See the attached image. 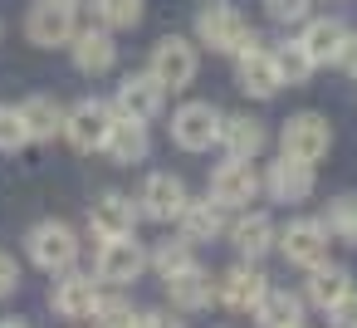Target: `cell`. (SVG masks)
<instances>
[{
	"mask_svg": "<svg viewBox=\"0 0 357 328\" xmlns=\"http://www.w3.org/2000/svg\"><path fill=\"white\" fill-rule=\"evenodd\" d=\"M264 186H269V196H274V201L298 206V201H308V196H313V167H308V162H294V157H279V162L269 167Z\"/></svg>",
	"mask_w": 357,
	"mask_h": 328,
	"instance_id": "obj_15",
	"label": "cell"
},
{
	"mask_svg": "<svg viewBox=\"0 0 357 328\" xmlns=\"http://www.w3.org/2000/svg\"><path fill=\"white\" fill-rule=\"evenodd\" d=\"M250 313H255L259 328H294L298 313H303V304H298L289 289H264V299H259Z\"/></svg>",
	"mask_w": 357,
	"mask_h": 328,
	"instance_id": "obj_26",
	"label": "cell"
},
{
	"mask_svg": "<svg viewBox=\"0 0 357 328\" xmlns=\"http://www.w3.org/2000/svg\"><path fill=\"white\" fill-rule=\"evenodd\" d=\"M220 108L215 103H181L176 113H172V142L176 147H186V152H206L211 142H220Z\"/></svg>",
	"mask_w": 357,
	"mask_h": 328,
	"instance_id": "obj_2",
	"label": "cell"
},
{
	"mask_svg": "<svg viewBox=\"0 0 357 328\" xmlns=\"http://www.w3.org/2000/svg\"><path fill=\"white\" fill-rule=\"evenodd\" d=\"M347 35H352V30H347L342 20H313V25L298 35V45H303V54H308L313 64H328V59L337 64V54H342Z\"/></svg>",
	"mask_w": 357,
	"mask_h": 328,
	"instance_id": "obj_22",
	"label": "cell"
},
{
	"mask_svg": "<svg viewBox=\"0 0 357 328\" xmlns=\"http://www.w3.org/2000/svg\"><path fill=\"white\" fill-rule=\"evenodd\" d=\"M108 128H113V108H108L103 98H84V103H74V108L64 113V137L74 142V152L103 147Z\"/></svg>",
	"mask_w": 357,
	"mask_h": 328,
	"instance_id": "obj_7",
	"label": "cell"
},
{
	"mask_svg": "<svg viewBox=\"0 0 357 328\" xmlns=\"http://www.w3.org/2000/svg\"><path fill=\"white\" fill-rule=\"evenodd\" d=\"M15 289H20V264H15V255L0 250V299H10Z\"/></svg>",
	"mask_w": 357,
	"mask_h": 328,
	"instance_id": "obj_35",
	"label": "cell"
},
{
	"mask_svg": "<svg viewBox=\"0 0 357 328\" xmlns=\"http://www.w3.org/2000/svg\"><path fill=\"white\" fill-rule=\"evenodd\" d=\"M137 328H186V323L172 318V313H162V308H152V313H137Z\"/></svg>",
	"mask_w": 357,
	"mask_h": 328,
	"instance_id": "obj_37",
	"label": "cell"
},
{
	"mask_svg": "<svg viewBox=\"0 0 357 328\" xmlns=\"http://www.w3.org/2000/svg\"><path fill=\"white\" fill-rule=\"evenodd\" d=\"M245 40H250V25L230 0H211L196 15V45H206L211 54H240Z\"/></svg>",
	"mask_w": 357,
	"mask_h": 328,
	"instance_id": "obj_1",
	"label": "cell"
},
{
	"mask_svg": "<svg viewBox=\"0 0 357 328\" xmlns=\"http://www.w3.org/2000/svg\"><path fill=\"white\" fill-rule=\"evenodd\" d=\"M118 64V45H113V35L108 30H84V35H74V69L79 74H108Z\"/></svg>",
	"mask_w": 357,
	"mask_h": 328,
	"instance_id": "obj_20",
	"label": "cell"
},
{
	"mask_svg": "<svg viewBox=\"0 0 357 328\" xmlns=\"http://www.w3.org/2000/svg\"><path fill=\"white\" fill-rule=\"evenodd\" d=\"M25 35L30 45L40 50H54V45H69L79 30H74V6L69 0H35L30 6V20H25Z\"/></svg>",
	"mask_w": 357,
	"mask_h": 328,
	"instance_id": "obj_6",
	"label": "cell"
},
{
	"mask_svg": "<svg viewBox=\"0 0 357 328\" xmlns=\"http://www.w3.org/2000/svg\"><path fill=\"white\" fill-rule=\"evenodd\" d=\"M137 201L132 196H123V191H103L98 201H93V211H89V225H93V235L98 240H128L132 230H137Z\"/></svg>",
	"mask_w": 357,
	"mask_h": 328,
	"instance_id": "obj_11",
	"label": "cell"
},
{
	"mask_svg": "<svg viewBox=\"0 0 357 328\" xmlns=\"http://www.w3.org/2000/svg\"><path fill=\"white\" fill-rule=\"evenodd\" d=\"M147 147H152V137H147V123H132V118H113V128H108V137H103V152H108V162H118V167H132V162H142L147 157Z\"/></svg>",
	"mask_w": 357,
	"mask_h": 328,
	"instance_id": "obj_16",
	"label": "cell"
},
{
	"mask_svg": "<svg viewBox=\"0 0 357 328\" xmlns=\"http://www.w3.org/2000/svg\"><path fill=\"white\" fill-rule=\"evenodd\" d=\"M93 318H98V328H137V313L128 299H98Z\"/></svg>",
	"mask_w": 357,
	"mask_h": 328,
	"instance_id": "obj_32",
	"label": "cell"
},
{
	"mask_svg": "<svg viewBox=\"0 0 357 328\" xmlns=\"http://www.w3.org/2000/svg\"><path fill=\"white\" fill-rule=\"evenodd\" d=\"M328 235H337V240H347V245H357V196H337L333 206H328Z\"/></svg>",
	"mask_w": 357,
	"mask_h": 328,
	"instance_id": "obj_30",
	"label": "cell"
},
{
	"mask_svg": "<svg viewBox=\"0 0 357 328\" xmlns=\"http://www.w3.org/2000/svg\"><path fill=\"white\" fill-rule=\"evenodd\" d=\"M167 299H172V308H181V313H196V308H206L211 299H215V284H211V274L206 269H181V274H172L167 279Z\"/></svg>",
	"mask_w": 357,
	"mask_h": 328,
	"instance_id": "obj_21",
	"label": "cell"
},
{
	"mask_svg": "<svg viewBox=\"0 0 357 328\" xmlns=\"http://www.w3.org/2000/svg\"><path fill=\"white\" fill-rule=\"evenodd\" d=\"M98 6V20L108 30H132L142 20V0H93Z\"/></svg>",
	"mask_w": 357,
	"mask_h": 328,
	"instance_id": "obj_31",
	"label": "cell"
},
{
	"mask_svg": "<svg viewBox=\"0 0 357 328\" xmlns=\"http://www.w3.org/2000/svg\"><path fill=\"white\" fill-rule=\"evenodd\" d=\"M30 142L25 123H20V108H0V152H20Z\"/></svg>",
	"mask_w": 357,
	"mask_h": 328,
	"instance_id": "obj_33",
	"label": "cell"
},
{
	"mask_svg": "<svg viewBox=\"0 0 357 328\" xmlns=\"http://www.w3.org/2000/svg\"><path fill=\"white\" fill-rule=\"evenodd\" d=\"M230 240H235V250H240V255H250V260H259V255H264V250H269V245H274L279 235H274V221L255 211V216H245V221H235V230H230Z\"/></svg>",
	"mask_w": 357,
	"mask_h": 328,
	"instance_id": "obj_27",
	"label": "cell"
},
{
	"mask_svg": "<svg viewBox=\"0 0 357 328\" xmlns=\"http://www.w3.org/2000/svg\"><path fill=\"white\" fill-rule=\"evenodd\" d=\"M196 69H201L196 45L167 35V40H157V50H152V69H147V74H152L162 89H186V84H196Z\"/></svg>",
	"mask_w": 357,
	"mask_h": 328,
	"instance_id": "obj_3",
	"label": "cell"
},
{
	"mask_svg": "<svg viewBox=\"0 0 357 328\" xmlns=\"http://www.w3.org/2000/svg\"><path fill=\"white\" fill-rule=\"evenodd\" d=\"M274 54V69H279V79L289 84V89H298L308 74H313V59L303 54V45L294 40V45H279V50H269Z\"/></svg>",
	"mask_w": 357,
	"mask_h": 328,
	"instance_id": "obj_28",
	"label": "cell"
},
{
	"mask_svg": "<svg viewBox=\"0 0 357 328\" xmlns=\"http://www.w3.org/2000/svg\"><path fill=\"white\" fill-rule=\"evenodd\" d=\"M162 103H167V89H162L152 74H128V79L118 84V113H123V118H132V123L157 118V113H162Z\"/></svg>",
	"mask_w": 357,
	"mask_h": 328,
	"instance_id": "obj_14",
	"label": "cell"
},
{
	"mask_svg": "<svg viewBox=\"0 0 357 328\" xmlns=\"http://www.w3.org/2000/svg\"><path fill=\"white\" fill-rule=\"evenodd\" d=\"M137 211L142 216H152V221H181V211H186V186H181V177H172V172H152L147 181H142V191H137Z\"/></svg>",
	"mask_w": 357,
	"mask_h": 328,
	"instance_id": "obj_12",
	"label": "cell"
},
{
	"mask_svg": "<svg viewBox=\"0 0 357 328\" xmlns=\"http://www.w3.org/2000/svg\"><path fill=\"white\" fill-rule=\"evenodd\" d=\"M337 64H342V74H352V79H357V35H347V45H342V54H337Z\"/></svg>",
	"mask_w": 357,
	"mask_h": 328,
	"instance_id": "obj_38",
	"label": "cell"
},
{
	"mask_svg": "<svg viewBox=\"0 0 357 328\" xmlns=\"http://www.w3.org/2000/svg\"><path fill=\"white\" fill-rule=\"evenodd\" d=\"M220 230H225V216H220L215 201H186V211H181V240L201 245V240H215Z\"/></svg>",
	"mask_w": 357,
	"mask_h": 328,
	"instance_id": "obj_24",
	"label": "cell"
},
{
	"mask_svg": "<svg viewBox=\"0 0 357 328\" xmlns=\"http://www.w3.org/2000/svg\"><path fill=\"white\" fill-rule=\"evenodd\" d=\"M308 6H313V0H264L269 20H279V25H298L308 15Z\"/></svg>",
	"mask_w": 357,
	"mask_h": 328,
	"instance_id": "obj_34",
	"label": "cell"
},
{
	"mask_svg": "<svg viewBox=\"0 0 357 328\" xmlns=\"http://www.w3.org/2000/svg\"><path fill=\"white\" fill-rule=\"evenodd\" d=\"M352 294V274L342 264H313V279H308V299L318 308H333Z\"/></svg>",
	"mask_w": 357,
	"mask_h": 328,
	"instance_id": "obj_25",
	"label": "cell"
},
{
	"mask_svg": "<svg viewBox=\"0 0 357 328\" xmlns=\"http://www.w3.org/2000/svg\"><path fill=\"white\" fill-rule=\"evenodd\" d=\"M220 142H225V152H230L235 162H255V157L264 152L269 133H264V123H259V118L235 113V118H225V123H220Z\"/></svg>",
	"mask_w": 357,
	"mask_h": 328,
	"instance_id": "obj_18",
	"label": "cell"
},
{
	"mask_svg": "<svg viewBox=\"0 0 357 328\" xmlns=\"http://www.w3.org/2000/svg\"><path fill=\"white\" fill-rule=\"evenodd\" d=\"M284 157H294V162H318V157H328V147H333V128H328V118H318V113H294L289 123H284Z\"/></svg>",
	"mask_w": 357,
	"mask_h": 328,
	"instance_id": "obj_4",
	"label": "cell"
},
{
	"mask_svg": "<svg viewBox=\"0 0 357 328\" xmlns=\"http://www.w3.org/2000/svg\"><path fill=\"white\" fill-rule=\"evenodd\" d=\"M0 328H25V323L20 318H0Z\"/></svg>",
	"mask_w": 357,
	"mask_h": 328,
	"instance_id": "obj_39",
	"label": "cell"
},
{
	"mask_svg": "<svg viewBox=\"0 0 357 328\" xmlns=\"http://www.w3.org/2000/svg\"><path fill=\"white\" fill-rule=\"evenodd\" d=\"M264 274L259 269H250V264H235V269H225L220 274V284H215V299L225 304V308H255L259 299H264Z\"/></svg>",
	"mask_w": 357,
	"mask_h": 328,
	"instance_id": "obj_19",
	"label": "cell"
},
{
	"mask_svg": "<svg viewBox=\"0 0 357 328\" xmlns=\"http://www.w3.org/2000/svg\"><path fill=\"white\" fill-rule=\"evenodd\" d=\"M294 328H303V323H294Z\"/></svg>",
	"mask_w": 357,
	"mask_h": 328,
	"instance_id": "obj_40",
	"label": "cell"
},
{
	"mask_svg": "<svg viewBox=\"0 0 357 328\" xmlns=\"http://www.w3.org/2000/svg\"><path fill=\"white\" fill-rule=\"evenodd\" d=\"M235 79H240V89H245L250 98H274V94L284 89V79H279V69H274V54H269V50H259V40H255V35H250V40H245V50H240Z\"/></svg>",
	"mask_w": 357,
	"mask_h": 328,
	"instance_id": "obj_10",
	"label": "cell"
},
{
	"mask_svg": "<svg viewBox=\"0 0 357 328\" xmlns=\"http://www.w3.org/2000/svg\"><path fill=\"white\" fill-rule=\"evenodd\" d=\"M328 323L333 328H357V294H347L342 304H333L328 308Z\"/></svg>",
	"mask_w": 357,
	"mask_h": 328,
	"instance_id": "obj_36",
	"label": "cell"
},
{
	"mask_svg": "<svg viewBox=\"0 0 357 328\" xmlns=\"http://www.w3.org/2000/svg\"><path fill=\"white\" fill-rule=\"evenodd\" d=\"M93 269H98L103 284H118V289H123V284H137L142 269H147V250H142L132 235H128V240H103Z\"/></svg>",
	"mask_w": 357,
	"mask_h": 328,
	"instance_id": "obj_8",
	"label": "cell"
},
{
	"mask_svg": "<svg viewBox=\"0 0 357 328\" xmlns=\"http://www.w3.org/2000/svg\"><path fill=\"white\" fill-rule=\"evenodd\" d=\"M30 260L40 264V269H74V260H79V235L64 225V221H40L35 230H30Z\"/></svg>",
	"mask_w": 357,
	"mask_h": 328,
	"instance_id": "obj_5",
	"label": "cell"
},
{
	"mask_svg": "<svg viewBox=\"0 0 357 328\" xmlns=\"http://www.w3.org/2000/svg\"><path fill=\"white\" fill-rule=\"evenodd\" d=\"M69 6H74V0H69Z\"/></svg>",
	"mask_w": 357,
	"mask_h": 328,
	"instance_id": "obj_41",
	"label": "cell"
},
{
	"mask_svg": "<svg viewBox=\"0 0 357 328\" xmlns=\"http://www.w3.org/2000/svg\"><path fill=\"white\" fill-rule=\"evenodd\" d=\"M279 250L289 255V264L313 269V264L328 260V225L323 221H289L279 230Z\"/></svg>",
	"mask_w": 357,
	"mask_h": 328,
	"instance_id": "obj_13",
	"label": "cell"
},
{
	"mask_svg": "<svg viewBox=\"0 0 357 328\" xmlns=\"http://www.w3.org/2000/svg\"><path fill=\"white\" fill-rule=\"evenodd\" d=\"M20 123H25L30 142H50L54 133H64V108L50 94H35V98L20 103Z\"/></svg>",
	"mask_w": 357,
	"mask_h": 328,
	"instance_id": "obj_23",
	"label": "cell"
},
{
	"mask_svg": "<svg viewBox=\"0 0 357 328\" xmlns=\"http://www.w3.org/2000/svg\"><path fill=\"white\" fill-rule=\"evenodd\" d=\"M147 264H157V274H162V279H172V274L191 269V264H196V260H191V240H162V245L147 255Z\"/></svg>",
	"mask_w": 357,
	"mask_h": 328,
	"instance_id": "obj_29",
	"label": "cell"
},
{
	"mask_svg": "<svg viewBox=\"0 0 357 328\" xmlns=\"http://www.w3.org/2000/svg\"><path fill=\"white\" fill-rule=\"evenodd\" d=\"M255 191H259V172L250 167V162H220L215 172H211V201L220 206V211H240V206H250L255 201Z\"/></svg>",
	"mask_w": 357,
	"mask_h": 328,
	"instance_id": "obj_9",
	"label": "cell"
},
{
	"mask_svg": "<svg viewBox=\"0 0 357 328\" xmlns=\"http://www.w3.org/2000/svg\"><path fill=\"white\" fill-rule=\"evenodd\" d=\"M98 279L93 274H69V279H59L54 284V294H50V304L64 313V318H93V308H98Z\"/></svg>",
	"mask_w": 357,
	"mask_h": 328,
	"instance_id": "obj_17",
	"label": "cell"
}]
</instances>
